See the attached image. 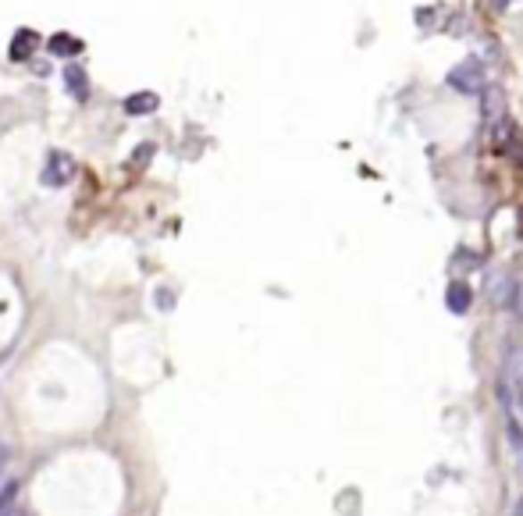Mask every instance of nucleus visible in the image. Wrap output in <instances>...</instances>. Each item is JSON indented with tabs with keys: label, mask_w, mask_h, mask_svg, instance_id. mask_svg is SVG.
I'll return each mask as SVG.
<instances>
[{
	"label": "nucleus",
	"mask_w": 523,
	"mask_h": 516,
	"mask_svg": "<svg viewBox=\"0 0 523 516\" xmlns=\"http://www.w3.org/2000/svg\"><path fill=\"white\" fill-rule=\"evenodd\" d=\"M445 82L456 89V93H467V96H474V93H485L488 86V75H485V64L477 61V57H467V61H460L449 75H445Z\"/></svg>",
	"instance_id": "obj_1"
},
{
	"label": "nucleus",
	"mask_w": 523,
	"mask_h": 516,
	"mask_svg": "<svg viewBox=\"0 0 523 516\" xmlns=\"http://www.w3.org/2000/svg\"><path fill=\"white\" fill-rule=\"evenodd\" d=\"M71 179H75V161H71L64 150H50V157H46V164H43L39 182H43V186H50V189H61V186H68Z\"/></svg>",
	"instance_id": "obj_2"
},
{
	"label": "nucleus",
	"mask_w": 523,
	"mask_h": 516,
	"mask_svg": "<svg viewBox=\"0 0 523 516\" xmlns=\"http://www.w3.org/2000/svg\"><path fill=\"white\" fill-rule=\"evenodd\" d=\"M488 299H492L495 306L506 310V306H513V303L520 299V285H517L506 270H492V274H488Z\"/></svg>",
	"instance_id": "obj_3"
},
{
	"label": "nucleus",
	"mask_w": 523,
	"mask_h": 516,
	"mask_svg": "<svg viewBox=\"0 0 523 516\" xmlns=\"http://www.w3.org/2000/svg\"><path fill=\"white\" fill-rule=\"evenodd\" d=\"M470 303H474V288H470L463 278L449 281V288H445V306H449L452 313H467Z\"/></svg>",
	"instance_id": "obj_4"
},
{
	"label": "nucleus",
	"mask_w": 523,
	"mask_h": 516,
	"mask_svg": "<svg viewBox=\"0 0 523 516\" xmlns=\"http://www.w3.org/2000/svg\"><path fill=\"white\" fill-rule=\"evenodd\" d=\"M485 118H488V125L506 118V93L502 89H485Z\"/></svg>",
	"instance_id": "obj_5"
},
{
	"label": "nucleus",
	"mask_w": 523,
	"mask_h": 516,
	"mask_svg": "<svg viewBox=\"0 0 523 516\" xmlns=\"http://www.w3.org/2000/svg\"><path fill=\"white\" fill-rule=\"evenodd\" d=\"M50 54H57V57H75V54H82V39H75V36H68V32H57V36H50Z\"/></svg>",
	"instance_id": "obj_6"
},
{
	"label": "nucleus",
	"mask_w": 523,
	"mask_h": 516,
	"mask_svg": "<svg viewBox=\"0 0 523 516\" xmlns=\"http://www.w3.org/2000/svg\"><path fill=\"white\" fill-rule=\"evenodd\" d=\"M18 481H11V478H0V516H11L18 510Z\"/></svg>",
	"instance_id": "obj_7"
},
{
	"label": "nucleus",
	"mask_w": 523,
	"mask_h": 516,
	"mask_svg": "<svg viewBox=\"0 0 523 516\" xmlns=\"http://www.w3.org/2000/svg\"><path fill=\"white\" fill-rule=\"evenodd\" d=\"M64 79H68V89H71V96H79V100H86V96H89V79H86V71H82V68L68 64Z\"/></svg>",
	"instance_id": "obj_8"
},
{
	"label": "nucleus",
	"mask_w": 523,
	"mask_h": 516,
	"mask_svg": "<svg viewBox=\"0 0 523 516\" xmlns=\"http://www.w3.org/2000/svg\"><path fill=\"white\" fill-rule=\"evenodd\" d=\"M157 93H136V96H129L125 100V111L129 114H150V111H157Z\"/></svg>",
	"instance_id": "obj_9"
},
{
	"label": "nucleus",
	"mask_w": 523,
	"mask_h": 516,
	"mask_svg": "<svg viewBox=\"0 0 523 516\" xmlns=\"http://www.w3.org/2000/svg\"><path fill=\"white\" fill-rule=\"evenodd\" d=\"M36 43H39L36 32H32V29H21V32L14 36V43H11V57H14V61H18V57H29Z\"/></svg>",
	"instance_id": "obj_10"
},
{
	"label": "nucleus",
	"mask_w": 523,
	"mask_h": 516,
	"mask_svg": "<svg viewBox=\"0 0 523 516\" xmlns=\"http://www.w3.org/2000/svg\"><path fill=\"white\" fill-rule=\"evenodd\" d=\"M456 267H467V270H470V267H477V257H474L470 250H460V254H456Z\"/></svg>",
	"instance_id": "obj_11"
},
{
	"label": "nucleus",
	"mask_w": 523,
	"mask_h": 516,
	"mask_svg": "<svg viewBox=\"0 0 523 516\" xmlns=\"http://www.w3.org/2000/svg\"><path fill=\"white\" fill-rule=\"evenodd\" d=\"M4 467H7V449L0 445V478H4Z\"/></svg>",
	"instance_id": "obj_12"
},
{
	"label": "nucleus",
	"mask_w": 523,
	"mask_h": 516,
	"mask_svg": "<svg viewBox=\"0 0 523 516\" xmlns=\"http://www.w3.org/2000/svg\"><path fill=\"white\" fill-rule=\"evenodd\" d=\"M11 516H29V513H25V510H21V506H18V510H14V513H11Z\"/></svg>",
	"instance_id": "obj_13"
},
{
	"label": "nucleus",
	"mask_w": 523,
	"mask_h": 516,
	"mask_svg": "<svg viewBox=\"0 0 523 516\" xmlns=\"http://www.w3.org/2000/svg\"><path fill=\"white\" fill-rule=\"evenodd\" d=\"M517 516H523V499H520V506H517Z\"/></svg>",
	"instance_id": "obj_14"
},
{
	"label": "nucleus",
	"mask_w": 523,
	"mask_h": 516,
	"mask_svg": "<svg viewBox=\"0 0 523 516\" xmlns=\"http://www.w3.org/2000/svg\"><path fill=\"white\" fill-rule=\"evenodd\" d=\"M517 303H520V310H523V288H520V299H517Z\"/></svg>",
	"instance_id": "obj_15"
},
{
	"label": "nucleus",
	"mask_w": 523,
	"mask_h": 516,
	"mask_svg": "<svg viewBox=\"0 0 523 516\" xmlns=\"http://www.w3.org/2000/svg\"><path fill=\"white\" fill-rule=\"evenodd\" d=\"M520 410H523V388H520Z\"/></svg>",
	"instance_id": "obj_16"
}]
</instances>
